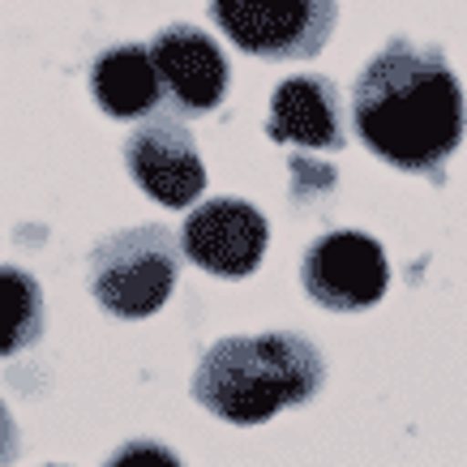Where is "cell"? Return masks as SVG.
<instances>
[{"instance_id":"1","label":"cell","mask_w":467,"mask_h":467,"mask_svg":"<svg viewBox=\"0 0 467 467\" xmlns=\"http://www.w3.org/2000/svg\"><path fill=\"white\" fill-rule=\"evenodd\" d=\"M352 129L373 159L446 184V163L467 129V99L441 47L403 35L386 39L352 86Z\"/></svg>"},{"instance_id":"2","label":"cell","mask_w":467,"mask_h":467,"mask_svg":"<svg viewBox=\"0 0 467 467\" xmlns=\"http://www.w3.org/2000/svg\"><path fill=\"white\" fill-rule=\"evenodd\" d=\"M326 390L322 348L296 330L223 335L198 356L189 395L232 429H257L287 408H305Z\"/></svg>"},{"instance_id":"3","label":"cell","mask_w":467,"mask_h":467,"mask_svg":"<svg viewBox=\"0 0 467 467\" xmlns=\"http://www.w3.org/2000/svg\"><path fill=\"white\" fill-rule=\"evenodd\" d=\"M181 241L163 223H129L90 244L86 287L108 317L142 322L155 317L181 284Z\"/></svg>"},{"instance_id":"4","label":"cell","mask_w":467,"mask_h":467,"mask_svg":"<svg viewBox=\"0 0 467 467\" xmlns=\"http://www.w3.org/2000/svg\"><path fill=\"white\" fill-rule=\"evenodd\" d=\"M232 47L257 60H313L339 26V0H206Z\"/></svg>"},{"instance_id":"5","label":"cell","mask_w":467,"mask_h":467,"mask_svg":"<svg viewBox=\"0 0 467 467\" xmlns=\"http://www.w3.org/2000/svg\"><path fill=\"white\" fill-rule=\"evenodd\" d=\"M300 287L326 313H365L390 292V257L386 244L368 232L339 227L309 241L300 257Z\"/></svg>"},{"instance_id":"6","label":"cell","mask_w":467,"mask_h":467,"mask_svg":"<svg viewBox=\"0 0 467 467\" xmlns=\"http://www.w3.org/2000/svg\"><path fill=\"white\" fill-rule=\"evenodd\" d=\"M125 171L163 211H184L206 193V163L184 116H146L125 138Z\"/></svg>"},{"instance_id":"7","label":"cell","mask_w":467,"mask_h":467,"mask_svg":"<svg viewBox=\"0 0 467 467\" xmlns=\"http://www.w3.org/2000/svg\"><path fill=\"white\" fill-rule=\"evenodd\" d=\"M270 249V223L254 202L211 198L181 223V254L214 279H249Z\"/></svg>"},{"instance_id":"8","label":"cell","mask_w":467,"mask_h":467,"mask_svg":"<svg viewBox=\"0 0 467 467\" xmlns=\"http://www.w3.org/2000/svg\"><path fill=\"white\" fill-rule=\"evenodd\" d=\"M146 47H150V60H155L163 99L176 116H211L223 108L232 69H227L223 47L202 26L171 22Z\"/></svg>"},{"instance_id":"9","label":"cell","mask_w":467,"mask_h":467,"mask_svg":"<svg viewBox=\"0 0 467 467\" xmlns=\"http://www.w3.org/2000/svg\"><path fill=\"white\" fill-rule=\"evenodd\" d=\"M266 138L279 146H300L313 155H335L348 146V103L335 78L292 73L275 86L266 116Z\"/></svg>"},{"instance_id":"10","label":"cell","mask_w":467,"mask_h":467,"mask_svg":"<svg viewBox=\"0 0 467 467\" xmlns=\"http://www.w3.org/2000/svg\"><path fill=\"white\" fill-rule=\"evenodd\" d=\"M90 99L108 120H146L163 103L150 47L142 43H116L90 65Z\"/></svg>"},{"instance_id":"11","label":"cell","mask_w":467,"mask_h":467,"mask_svg":"<svg viewBox=\"0 0 467 467\" xmlns=\"http://www.w3.org/2000/svg\"><path fill=\"white\" fill-rule=\"evenodd\" d=\"M47 330L43 284L22 266H0V360L30 352Z\"/></svg>"},{"instance_id":"12","label":"cell","mask_w":467,"mask_h":467,"mask_svg":"<svg viewBox=\"0 0 467 467\" xmlns=\"http://www.w3.org/2000/svg\"><path fill=\"white\" fill-rule=\"evenodd\" d=\"M287 176H292V202H317L339 189V168L317 155H287Z\"/></svg>"},{"instance_id":"13","label":"cell","mask_w":467,"mask_h":467,"mask_svg":"<svg viewBox=\"0 0 467 467\" xmlns=\"http://www.w3.org/2000/svg\"><path fill=\"white\" fill-rule=\"evenodd\" d=\"M103 467H184V459L155 438H133V441H120L103 459Z\"/></svg>"},{"instance_id":"14","label":"cell","mask_w":467,"mask_h":467,"mask_svg":"<svg viewBox=\"0 0 467 467\" xmlns=\"http://www.w3.org/2000/svg\"><path fill=\"white\" fill-rule=\"evenodd\" d=\"M17 454H22V433H17V420L9 403L0 399V467H14Z\"/></svg>"},{"instance_id":"15","label":"cell","mask_w":467,"mask_h":467,"mask_svg":"<svg viewBox=\"0 0 467 467\" xmlns=\"http://www.w3.org/2000/svg\"><path fill=\"white\" fill-rule=\"evenodd\" d=\"M43 467H60V463H43Z\"/></svg>"}]
</instances>
